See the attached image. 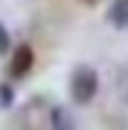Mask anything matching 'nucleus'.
I'll return each mask as SVG.
<instances>
[{
  "label": "nucleus",
  "mask_w": 128,
  "mask_h": 130,
  "mask_svg": "<svg viewBox=\"0 0 128 130\" xmlns=\"http://www.w3.org/2000/svg\"><path fill=\"white\" fill-rule=\"evenodd\" d=\"M99 90V75H96L93 67H76L70 78V95L76 104H90Z\"/></svg>",
  "instance_id": "obj_1"
},
{
  "label": "nucleus",
  "mask_w": 128,
  "mask_h": 130,
  "mask_svg": "<svg viewBox=\"0 0 128 130\" xmlns=\"http://www.w3.org/2000/svg\"><path fill=\"white\" fill-rule=\"evenodd\" d=\"M35 64V49L29 43H20L18 49L12 52V64H9V78H24V75L32 70Z\"/></svg>",
  "instance_id": "obj_2"
},
{
  "label": "nucleus",
  "mask_w": 128,
  "mask_h": 130,
  "mask_svg": "<svg viewBox=\"0 0 128 130\" xmlns=\"http://www.w3.org/2000/svg\"><path fill=\"white\" fill-rule=\"evenodd\" d=\"M50 124H52V130H76V119L67 107H52Z\"/></svg>",
  "instance_id": "obj_3"
},
{
  "label": "nucleus",
  "mask_w": 128,
  "mask_h": 130,
  "mask_svg": "<svg viewBox=\"0 0 128 130\" xmlns=\"http://www.w3.org/2000/svg\"><path fill=\"white\" fill-rule=\"evenodd\" d=\"M108 20H111L117 29H125V26H128V0H114V3H111Z\"/></svg>",
  "instance_id": "obj_4"
},
{
  "label": "nucleus",
  "mask_w": 128,
  "mask_h": 130,
  "mask_svg": "<svg viewBox=\"0 0 128 130\" xmlns=\"http://www.w3.org/2000/svg\"><path fill=\"white\" fill-rule=\"evenodd\" d=\"M9 49H12V38H9V32H6V26L0 23V58L9 55Z\"/></svg>",
  "instance_id": "obj_5"
},
{
  "label": "nucleus",
  "mask_w": 128,
  "mask_h": 130,
  "mask_svg": "<svg viewBox=\"0 0 128 130\" xmlns=\"http://www.w3.org/2000/svg\"><path fill=\"white\" fill-rule=\"evenodd\" d=\"M12 98H15V93L9 90V84H3V87H0V104L9 107V104H12Z\"/></svg>",
  "instance_id": "obj_6"
},
{
  "label": "nucleus",
  "mask_w": 128,
  "mask_h": 130,
  "mask_svg": "<svg viewBox=\"0 0 128 130\" xmlns=\"http://www.w3.org/2000/svg\"><path fill=\"white\" fill-rule=\"evenodd\" d=\"M82 3H87V6H96V3H102V0H82Z\"/></svg>",
  "instance_id": "obj_7"
}]
</instances>
